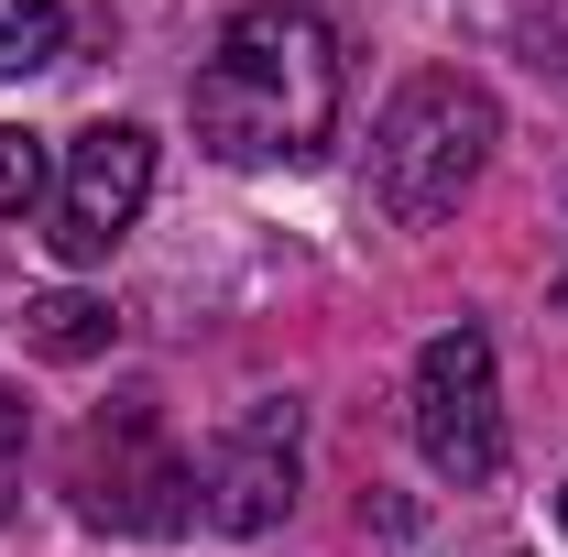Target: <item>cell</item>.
Instances as JSON below:
<instances>
[{"instance_id": "1", "label": "cell", "mask_w": 568, "mask_h": 557, "mask_svg": "<svg viewBox=\"0 0 568 557\" xmlns=\"http://www.w3.org/2000/svg\"><path fill=\"white\" fill-rule=\"evenodd\" d=\"M186 110L219 164H317L339 132V44L317 0H252L209 44Z\"/></svg>"}, {"instance_id": "4", "label": "cell", "mask_w": 568, "mask_h": 557, "mask_svg": "<svg viewBox=\"0 0 568 557\" xmlns=\"http://www.w3.org/2000/svg\"><path fill=\"white\" fill-rule=\"evenodd\" d=\"M416 448L437 482L481 492L503 482V394H493V340L459 317V328H437V340L416 350Z\"/></svg>"}, {"instance_id": "7", "label": "cell", "mask_w": 568, "mask_h": 557, "mask_svg": "<svg viewBox=\"0 0 568 557\" xmlns=\"http://www.w3.org/2000/svg\"><path fill=\"white\" fill-rule=\"evenodd\" d=\"M110 328H121V317H110L99 295H33V306H22V340L44 350V361H99Z\"/></svg>"}, {"instance_id": "10", "label": "cell", "mask_w": 568, "mask_h": 557, "mask_svg": "<svg viewBox=\"0 0 568 557\" xmlns=\"http://www.w3.org/2000/svg\"><path fill=\"white\" fill-rule=\"evenodd\" d=\"M525 44H536V67L568 77V11H536V22H525Z\"/></svg>"}, {"instance_id": "6", "label": "cell", "mask_w": 568, "mask_h": 557, "mask_svg": "<svg viewBox=\"0 0 568 557\" xmlns=\"http://www.w3.org/2000/svg\"><path fill=\"white\" fill-rule=\"evenodd\" d=\"M153 198V132L142 121H88L67 142V186H55V252L67 263H110L121 230Z\"/></svg>"}, {"instance_id": "8", "label": "cell", "mask_w": 568, "mask_h": 557, "mask_svg": "<svg viewBox=\"0 0 568 557\" xmlns=\"http://www.w3.org/2000/svg\"><path fill=\"white\" fill-rule=\"evenodd\" d=\"M67 55V0H0V77H44Z\"/></svg>"}, {"instance_id": "11", "label": "cell", "mask_w": 568, "mask_h": 557, "mask_svg": "<svg viewBox=\"0 0 568 557\" xmlns=\"http://www.w3.org/2000/svg\"><path fill=\"white\" fill-rule=\"evenodd\" d=\"M558 317H568V284H558Z\"/></svg>"}, {"instance_id": "12", "label": "cell", "mask_w": 568, "mask_h": 557, "mask_svg": "<svg viewBox=\"0 0 568 557\" xmlns=\"http://www.w3.org/2000/svg\"><path fill=\"white\" fill-rule=\"evenodd\" d=\"M558 514H568V492H558Z\"/></svg>"}, {"instance_id": "3", "label": "cell", "mask_w": 568, "mask_h": 557, "mask_svg": "<svg viewBox=\"0 0 568 557\" xmlns=\"http://www.w3.org/2000/svg\"><path fill=\"white\" fill-rule=\"evenodd\" d=\"M77 503H88V525L175 536L197 514V459L164 437L153 405H110V416H88V437H77Z\"/></svg>"}, {"instance_id": "5", "label": "cell", "mask_w": 568, "mask_h": 557, "mask_svg": "<svg viewBox=\"0 0 568 557\" xmlns=\"http://www.w3.org/2000/svg\"><path fill=\"white\" fill-rule=\"evenodd\" d=\"M295 470H306V405L263 394V405H241L219 426L209 470H197V514L230 525V536H263V525L295 514Z\"/></svg>"}, {"instance_id": "2", "label": "cell", "mask_w": 568, "mask_h": 557, "mask_svg": "<svg viewBox=\"0 0 568 557\" xmlns=\"http://www.w3.org/2000/svg\"><path fill=\"white\" fill-rule=\"evenodd\" d=\"M493 142H503V110H493L481 77H448V67L405 77L394 110H383V132H372V198H383V219L394 230H437L481 186Z\"/></svg>"}, {"instance_id": "9", "label": "cell", "mask_w": 568, "mask_h": 557, "mask_svg": "<svg viewBox=\"0 0 568 557\" xmlns=\"http://www.w3.org/2000/svg\"><path fill=\"white\" fill-rule=\"evenodd\" d=\"M44 132H22V121H0V219H22V209H44Z\"/></svg>"}]
</instances>
